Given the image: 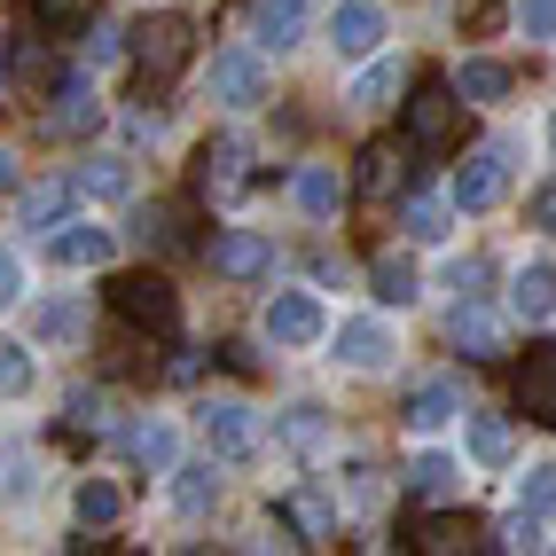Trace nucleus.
<instances>
[{
  "label": "nucleus",
  "instance_id": "nucleus-1",
  "mask_svg": "<svg viewBox=\"0 0 556 556\" xmlns=\"http://www.w3.org/2000/svg\"><path fill=\"white\" fill-rule=\"evenodd\" d=\"M110 306H118L134 329H150V338H173V329H180V299H173V282H165V275H150V267L110 282Z\"/></svg>",
  "mask_w": 556,
  "mask_h": 556
},
{
  "label": "nucleus",
  "instance_id": "nucleus-2",
  "mask_svg": "<svg viewBox=\"0 0 556 556\" xmlns=\"http://www.w3.org/2000/svg\"><path fill=\"white\" fill-rule=\"evenodd\" d=\"M197 424H204V447H212V455H228V463H251L258 447H267V424H258V407H251V400H204V407H197Z\"/></svg>",
  "mask_w": 556,
  "mask_h": 556
},
{
  "label": "nucleus",
  "instance_id": "nucleus-3",
  "mask_svg": "<svg viewBox=\"0 0 556 556\" xmlns=\"http://www.w3.org/2000/svg\"><path fill=\"white\" fill-rule=\"evenodd\" d=\"M455 118H463L455 79L447 87H416V94H407V150H424V157L455 150Z\"/></svg>",
  "mask_w": 556,
  "mask_h": 556
},
{
  "label": "nucleus",
  "instance_id": "nucleus-4",
  "mask_svg": "<svg viewBox=\"0 0 556 556\" xmlns=\"http://www.w3.org/2000/svg\"><path fill=\"white\" fill-rule=\"evenodd\" d=\"M258 329H267L275 345H290V353H299V345H321V338H329V314H321V299H314V290H275V299H267V314H258Z\"/></svg>",
  "mask_w": 556,
  "mask_h": 556
},
{
  "label": "nucleus",
  "instance_id": "nucleus-5",
  "mask_svg": "<svg viewBox=\"0 0 556 556\" xmlns=\"http://www.w3.org/2000/svg\"><path fill=\"white\" fill-rule=\"evenodd\" d=\"M212 102L219 110H258L267 102V63H258V48H219L212 55Z\"/></svg>",
  "mask_w": 556,
  "mask_h": 556
},
{
  "label": "nucleus",
  "instance_id": "nucleus-6",
  "mask_svg": "<svg viewBox=\"0 0 556 556\" xmlns=\"http://www.w3.org/2000/svg\"><path fill=\"white\" fill-rule=\"evenodd\" d=\"M180 63H189V24H180V16H157V24L134 31V71H141V87H165Z\"/></svg>",
  "mask_w": 556,
  "mask_h": 556
},
{
  "label": "nucleus",
  "instance_id": "nucleus-7",
  "mask_svg": "<svg viewBox=\"0 0 556 556\" xmlns=\"http://www.w3.org/2000/svg\"><path fill=\"white\" fill-rule=\"evenodd\" d=\"M455 212H494L502 197H509V157L502 150H470L463 165H455Z\"/></svg>",
  "mask_w": 556,
  "mask_h": 556
},
{
  "label": "nucleus",
  "instance_id": "nucleus-8",
  "mask_svg": "<svg viewBox=\"0 0 556 556\" xmlns=\"http://www.w3.org/2000/svg\"><path fill=\"white\" fill-rule=\"evenodd\" d=\"M329 48H338V55H377L384 48V9H377V0H338V9H329Z\"/></svg>",
  "mask_w": 556,
  "mask_h": 556
},
{
  "label": "nucleus",
  "instance_id": "nucleus-9",
  "mask_svg": "<svg viewBox=\"0 0 556 556\" xmlns=\"http://www.w3.org/2000/svg\"><path fill=\"white\" fill-rule=\"evenodd\" d=\"M204 258H212L219 275L251 282V275H267V267H275V243L258 236V228H228V236H212V243H204Z\"/></svg>",
  "mask_w": 556,
  "mask_h": 556
},
{
  "label": "nucleus",
  "instance_id": "nucleus-10",
  "mask_svg": "<svg viewBox=\"0 0 556 556\" xmlns=\"http://www.w3.org/2000/svg\"><path fill=\"white\" fill-rule=\"evenodd\" d=\"M509 314L517 321H548L556 314V258H526L509 275Z\"/></svg>",
  "mask_w": 556,
  "mask_h": 556
},
{
  "label": "nucleus",
  "instance_id": "nucleus-11",
  "mask_svg": "<svg viewBox=\"0 0 556 556\" xmlns=\"http://www.w3.org/2000/svg\"><path fill=\"white\" fill-rule=\"evenodd\" d=\"M517 407H526V424L556 431V353H526V368H517Z\"/></svg>",
  "mask_w": 556,
  "mask_h": 556
},
{
  "label": "nucleus",
  "instance_id": "nucleus-12",
  "mask_svg": "<svg viewBox=\"0 0 556 556\" xmlns=\"http://www.w3.org/2000/svg\"><path fill=\"white\" fill-rule=\"evenodd\" d=\"M55 267H71V275H79V267H110V251H118V236H110V228H94V219H71V228H55Z\"/></svg>",
  "mask_w": 556,
  "mask_h": 556
},
{
  "label": "nucleus",
  "instance_id": "nucleus-13",
  "mask_svg": "<svg viewBox=\"0 0 556 556\" xmlns=\"http://www.w3.org/2000/svg\"><path fill=\"white\" fill-rule=\"evenodd\" d=\"M243 157H251L243 141H212V150L197 157V197H204V204H228V197L243 189Z\"/></svg>",
  "mask_w": 556,
  "mask_h": 556
},
{
  "label": "nucleus",
  "instance_id": "nucleus-14",
  "mask_svg": "<svg viewBox=\"0 0 556 556\" xmlns=\"http://www.w3.org/2000/svg\"><path fill=\"white\" fill-rule=\"evenodd\" d=\"M400 345H392V329L377 314H361V321H338V361L345 368H384Z\"/></svg>",
  "mask_w": 556,
  "mask_h": 556
},
{
  "label": "nucleus",
  "instance_id": "nucleus-15",
  "mask_svg": "<svg viewBox=\"0 0 556 556\" xmlns=\"http://www.w3.org/2000/svg\"><path fill=\"white\" fill-rule=\"evenodd\" d=\"M102 126V94L87 71H71V79H55V134H94Z\"/></svg>",
  "mask_w": 556,
  "mask_h": 556
},
{
  "label": "nucleus",
  "instance_id": "nucleus-16",
  "mask_svg": "<svg viewBox=\"0 0 556 556\" xmlns=\"http://www.w3.org/2000/svg\"><path fill=\"white\" fill-rule=\"evenodd\" d=\"M251 31H258V48H299L306 40V0H258V16H251Z\"/></svg>",
  "mask_w": 556,
  "mask_h": 556
},
{
  "label": "nucleus",
  "instance_id": "nucleus-17",
  "mask_svg": "<svg viewBox=\"0 0 556 556\" xmlns=\"http://www.w3.org/2000/svg\"><path fill=\"white\" fill-rule=\"evenodd\" d=\"M463 416V384L455 377H431V384H416V400H407V424L416 431H447Z\"/></svg>",
  "mask_w": 556,
  "mask_h": 556
},
{
  "label": "nucleus",
  "instance_id": "nucleus-18",
  "mask_svg": "<svg viewBox=\"0 0 556 556\" xmlns=\"http://www.w3.org/2000/svg\"><path fill=\"white\" fill-rule=\"evenodd\" d=\"M126 455H134L141 470L173 478V463H180V439H173V424H165V416H150V424H134V431H126Z\"/></svg>",
  "mask_w": 556,
  "mask_h": 556
},
{
  "label": "nucleus",
  "instance_id": "nucleus-19",
  "mask_svg": "<svg viewBox=\"0 0 556 556\" xmlns=\"http://www.w3.org/2000/svg\"><path fill=\"white\" fill-rule=\"evenodd\" d=\"M400 87H407V63H400V55H377V63H368L361 79H353V94H345V102H353V110H392V102H400Z\"/></svg>",
  "mask_w": 556,
  "mask_h": 556
},
{
  "label": "nucleus",
  "instance_id": "nucleus-20",
  "mask_svg": "<svg viewBox=\"0 0 556 556\" xmlns=\"http://www.w3.org/2000/svg\"><path fill=\"white\" fill-rule=\"evenodd\" d=\"M275 439H282L290 455H306V463H314V455H329V424H321V407H306V400L275 416Z\"/></svg>",
  "mask_w": 556,
  "mask_h": 556
},
{
  "label": "nucleus",
  "instance_id": "nucleus-21",
  "mask_svg": "<svg viewBox=\"0 0 556 556\" xmlns=\"http://www.w3.org/2000/svg\"><path fill=\"white\" fill-rule=\"evenodd\" d=\"M447 329H455V345H463L470 361H502V321H494L486 306H455Z\"/></svg>",
  "mask_w": 556,
  "mask_h": 556
},
{
  "label": "nucleus",
  "instance_id": "nucleus-22",
  "mask_svg": "<svg viewBox=\"0 0 556 556\" xmlns=\"http://www.w3.org/2000/svg\"><path fill=\"white\" fill-rule=\"evenodd\" d=\"M290 197H299L306 219H329V212H338V197H345V180H338V165H306L299 180H290Z\"/></svg>",
  "mask_w": 556,
  "mask_h": 556
},
{
  "label": "nucleus",
  "instance_id": "nucleus-23",
  "mask_svg": "<svg viewBox=\"0 0 556 556\" xmlns=\"http://www.w3.org/2000/svg\"><path fill=\"white\" fill-rule=\"evenodd\" d=\"M212 502H219V470H212V463H189V470L173 463V509H180V517H204Z\"/></svg>",
  "mask_w": 556,
  "mask_h": 556
},
{
  "label": "nucleus",
  "instance_id": "nucleus-24",
  "mask_svg": "<svg viewBox=\"0 0 556 556\" xmlns=\"http://www.w3.org/2000/svg\"><path fill=\"white\" fill-rule=\"evenodd\" d=\"M455 94H463V102H502V94H509V63L470 55V63L455 71Z\"/></svg>",
  "mask_w": 556,
  "mask_h": 556
},
{
  "label": "nucleus",
  "instance_id": "nucleus-25",
  "mask_svg": "<svg viewBox=\"0 0 556 556\" xmlns=\"http://www.w3.org/2000/svg\"><path fill=\"white\" fill-rule=\"evenodd\" d=\"M368 282H377L384 306H416V299H424V275L407 267V258H377V267H368Z\"/></svg>",
  "mask_w": 556,
  "mask_h": 556
},
{
  "label": "nucleus",
  "instance_id": "nucleus-26",
  "mask_svg": "<svg viewBox=\"0 0 556 556\" xmlns=\"http://www.w3.org/2000/svg\"><path fill=\"white\" fill-rule=\"evenodd\" d=\"M407 236L416 243H447V219H455V197H407Z\"/></svg>",
  "mask_w": 556,
  "mask_h": 556
},
{
  "label": "nucleus",
  "instance_id": "nucleus-27",
  "mask_svg": "<svg viewBox=\"0 0 556 556\" xmlns=\"http://www.w3.org/2000/svg\"><path fill=\"white\" fill-rule=\"evenodd\" d=\"M71 509H79V526H118V517H126V494L110 486V478H87V486L71 494Z\"/></svg>",
  "mask_w": 556,
  "mask_h": 556
},
{
  "label": "nucleus",
  "instance_id": "nucleus-28",
  "mask_svg": "<svg viewBox=\"0 0 556 556\" xmlns=\"http://www.w3.org/2000/svg\"><path fill=\"white\" fill-rule=\"evenodd\" d=\"M79 189H87V197H102V204L134 197V157H94V165L79 173Z\"/></svg>",
  "mask_w": 556,
  "mask_h": 556
},
{
  "label": "nucleus",
  "instance_id": "nucleus-29",
  "mask_svg": "<svg viewBox=\"0 0 556 556\" xmlns=\"http://www.w3.org/2000/svg\"><path fill=\"white\" fill-rule=\"evenodd\" d=\"M463 439H470V455L486 463V470L509 463V424H502V416H463Z\"/></svg>",
  "mask_w": 556,
  "mask_h": 556
},
{
  "label": "nucleus",
  "instance_id": "nucleus-30",
  "mask_svg": "<svg viewBox=\"0 0 556 556\" xmlns=\"http://www.w3.org/2000/svg\"><path fill=\"white\" fill-rule=\"evenodd\" d=\"M71 197H79V180H48V189H31L24 197V228H63Z\"/></svg>",
  "mask_w": 556,
  "mask_h": 556
},
{
  "label": "nucleus",
  "instance_id": "nucleus-31",
  "mask_svg": "<svg viewBox=\"0 0 556 556\" xmlns=\"http://www.w3.org/2000/svg\"><path fill=\"white\" fill-rule=\"evenodd\" d=\"M455 478H463V470H455L447 455H416V463H407V494H424V502H447V494H455Z\"/></svg>",
  "mask_w": 556,
  "mask_h": 556
},
{
  "label": "nucleus",
  "instance_id": "nucleus-32",
  "mask_svg": "<svg viewBox=\"0 0 556 556\" xmlns=\"http://www.w3.org/2000/svg\"><path fill=\"white\" fill-rule=\"evenodd\" d=\"M400 173H407L400 150H392V141H377V150L361 157V197H392V189H400Z\"/></svg>",
  "mask_w": 556,
  "mask_h": 556
},
{
  "label": "nucleus",
  "instance_id": "nucleus-33",
  "mask_svg": "<svg viewBox=\"0 0 556 556\" xmlns=\"http://www.w3.org/2000/svg\"><path fill=\"white\" fill-rule=\"evenodd\" d=\"M517 509H533V517H556V463H533L526 478H517Z\"/></svg>",
  "mask_w": 556,
  "mask_h": 556
},
{
  "label": "nucleus",
  "instance_id": "nucleus-34",
  "mask_svg": "<svg viewBox=\"0 0 556 556\" xmlns=\"http://www.w3.org/2000/svg\"><path fill=\"white\" fill-rule=\"evenodd\" d=\"M31 377H40V368H31V353H24V345H0V400H24Z\"/></svg>",
  "mask_w": 556,
  "mask_h": 556
},
{
  "label": "nucleus",
  "instance_id": "nucleus-35",
  "mask_svg": "<svg viewBox=\"0 0 556 556\" xmlns=\"http://www.w3.org/2000/svg\"><path fill=\"white\" fill-rule=\"evenodd\" d=\"M463 541H470L463 517H431V526L416 533V548H431V556H447V548H463Z\"/></svg>",
  "mask_w": 556,
  "mask_h": 556
},
{
  "label": "nucleus",
  "instance_id": "nucleus-36",
  "mask_svg": "<svg viewBox=\"0 0 556 556\" xmlns=\"http://www.w3.org/2000/svg\"><path fill=\"white\" fill-rule=\"evenodd\" d=\"M141 243H157V251H180V243H189V236H180V212H150V219H141Z\"/></svg>",
  "mask_w": 556,
  "mask_h": 556
},
{
  "label": "nucleus",
  "instance_id": "nucleus-37",
  "mask_svg": "<svg viewBox=\"0 0 556 556\" xmlns=\"http://www.w3.org/2000/svg\"><path fill=\"white\" fill-rule=\"evenodd\" d=\"M31 16L63 31V24H87V16H94V0H31Z\"/></svg>",
  "mask_w": 556,
  "mask_h": 556
},
{
  "label": "nucleus",
  "instance_id": "nucleus-38",
  "mask_svg": "<svg viewBox=\"0 0 556 556\" xmlns=\"http://www.w3.org/2000/svg\"><path fill=\"white\" fill-rule=\"evenodd\" d=\"M517 24L526 40H556V0H517Z\"/></svg>",
  "mask_w": 556,
  "mask_h": 556
},
{
  "label": "nucleus",
  "instance_id": "nucleus-39",
  "mask_svg": "<svg viewBox=\"0 0 556 556\" xmlns=\"http://www.w3.org/2000/svg\"><path fill=\"white\" fill-rule=\"evenodd\" d=\"M63 431H102V392H71V407H63Z\"/></svg>",
  "mask_w": 556,
  "mask_h": 556
},
{
  "label": "nucleus",
  "instance_id": "nucleus-40",
  "mask_svg": "<svg viewBox=\"0 0 556 556\" xmlns=\"http://www.w3.org/2000/svg\"><path fill=\"white\" fill-rule=\"evenodd\" d=\"M290 509H299V526H306V533H329V526H338V509H329V494H299Z\"/></svg>",
  "mask_w": 556,
  "mask_h": 556
},
{
  "label": "nucleus",
  "instance_id": "nucleus-41",
  "mask_svg": "<svg viewBox=\"0 0 556 556\" xmlns=\"http://www.w3.org/2000/svg\"><path fill=\"white\" fill-rule=\"evenodd\" d=\"M40 338H79V306H40Z\"/></svg>",
  "mask_w": 556,
  "mask_h": 556
},
{
  "label": "nucleus",
  "instance_id": "nucleus-42",
  "mask_svg": "<svg viewBox=\"0 0 556 556\" xmlns=\"http://www.w3.org/2000/svg\"><path fill=\"white\" fill-rule=\"evenodd\" d=\"M16 299H24V258H16V251H0V314H9Z\"/></svg>",
  "mask_w": 556,
  "mask_h": 556
},
{
  "label": "nucleus",
  "instance_id": "nucleus-43",
  "mask_svg": "<svg viewBox=\"0 0 556 556\" xmlns=\"http://www.w3.org/2000/svg\"><path fill=\"white\" fill-rule=\"evenodd\" d=\"M9 63H16V79H48V55H40V48H24V40H16Z\"/></svg>",
  "mask_w": 556,
  "mask_h": 556
},
{
  "label": "nucleus",
  "instance_id": "nucleus-44",
  "mask_svg": "<svg viewBox=\"0 0 556 556\" xmlns=\"http://www.w3.org/2000/svg\"><path fill=\"white\" fill-rule=\"evenodd\" d=\"M533 228H548V236H556V180H548V189L533 197Z\"/></svg>",
  "mask_w": 556,
  "mask_h": 556
},
{
  "label": "nucleus",
  "instance_id": "nucleus-45",
  "mask_svg": "<svg viewBox=\"0 0 556 556\" xmlns=\"http://www.w3.org/2000/svg\"><path fill=\"white\" fill-rule=\"evenodd\" d=\"M0 189H16V150H0Z\"/></svg>",
  "mask_w": 556,
  "mask_h": 556
},
{
  "label": "nucleus",
  "instance_id": "nucleus-46",
  "mask_svg": "<svg viewBox=\"0 0 556 556\" xmlns=\"http://www.w3.org/2000/svg\"><path fill=\"white\" fill-rule=\"evenodd\" d=\"M548 141H556V126H548Z\"/></svg>",
  "mask_w": 556,
  "mask_h": 556
}]
</instances>
